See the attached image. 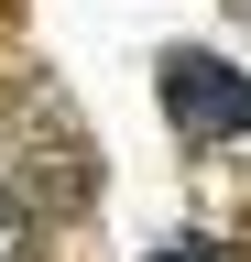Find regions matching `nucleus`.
<instances>
[{"instance_id":"1","label":"nucleus","mask_w":251,"mask_h":262,"mask_svg":"<svg viewBox=\"0 0 251 262\" xmlns=\"http://www.w3.org/2000/svg\"><path fill=\"white\" fill-rule=\"evenodd\" d=\"M153 98L186 142H240L251 131V66H230V55H164Z\"/></svg>"},{"instance_id":"2","label":"nucleus","mask_w":251,"mask_h":262,"mask_svg":"<svg viewBox=\"0 0 251 262\" xmlns=\"http://www.w3.org/2000/svg\"><path fill=\"white\" fill-rule=\"evenodd\" d=\"M153 262H240V251L208 241V229H175V241H153Z\"/></svg>"},{"instance_id":"3","label":"nucleus","mask_w":251,"mask_h":262,"mask_svg":"<svg viewBox=\"0 0 251 262\" xmlns=\"http://www.w3.org/2000/svg\"><path fill=\"white\" fill-rule=\"evenodd\" d=\"M0 262H33V219L22 208H0Z\"/></svg>"}]
</instances>
